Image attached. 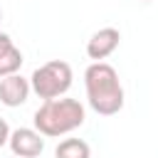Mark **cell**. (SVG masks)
<instances>
[{"mask_svg": "<svg viewBox=\"0 0 158 158\" xmlns=\"http://www.w3.org/2000/svg\"><path fill=\"white\" fill-rule=\"evenodd\" d=\"M84 86L89 106L99 116H114L123 109V86L109 62H91L84 72Z\"/></svg>", "mask_w": 158, "mask_h": 158, "instance_id": "cell-1", "label": "cell"}, {"mask_svg": "<svg viewBox=\"0 0 158 158\" xmlns=\"http://www.w3.org/2000/svg\"><path fill=\"white\" fill-rule=\"evenodd\" d=\"M86 118V109L77 101V99H49L44 101L35 116H32V123L35 128L47 136V138H59V136H67L72 131H77Z\"/></svg>", "mask_w": 158, "mask_h": 158, "instance_id": "cell-2", "label": "cell"}, {"mask_svg": "<svg viewBox=\"0 0 158 158\" xmlns=\"http://www.w3.org/2000/svg\"><path fill=\"white\" fill-rule=\"evenodd\" d=\"M72 79H74L72 67L64 59H49V62H44L42 67H37L32 72L30 86L40 99L49 101V99L64 96L69 91V86H72Z\"/></svg>", "mask_w": 158, "mask_h": 158, "instance_id": "cell-3", "label": "cell"}, {"mask_svg": "<svg viewBox=\"0 0 158 158\" xmlns=\"http://www.w3.org/2000/svg\"><path fill=\"white\" fill-rule=\"evenodd\" d=\"M7 146L17 158H37L44 151V136L37 128H15Z\"/></svg>", "mask_w": 158, "mask_h": 158, "instance_id": "cell-4", "label": "cell"}, {"mask_svg": "<svg viewBox=\"0 0 158 158\" xmlns=\"http://www.w3.org/2000/svg\"><path fill=\"white\" fill-rule=\"evenodd\" d=\"M118 42H121V32H118L116 27H101V30H96V32L89 37V42H86V54H89V59H94V62H104L106 57H111V54L116 52Z\"/></svg>", "mask_w": 158, "mask_h": 158, "instance_id": "cell-5", "label": "cell"}, {"mask_svg": "<svg viewBox=\"0 0 158 158\" xmlns=\"http://www.w3.org/2000/svg\"><path fill=\"white\" fill-rule=\"evenodd\" d=\"M32 86H30V79H25L22 74H12V77H5L0 79V101L10 109L15 106H22L30 96Z\"/></svg>", "mask_w": 158, "mask_h": 158, "instance_id": "cell-6", "label": "cell"}, {"mask_svg": "<svg viewBox=\"0 0 158 158\" xmlns=\"http://www.w3.org/2000/svg\"><path fill=\"white\" fill-rule=\"evenodd\" d=\"M54 158H91V148L81 138H64L57 143Z\"/></svg>", "mask_w": 158, "mask_h": 158, "instance_id": "cell-7", "label": "cell"}, {"mask_svg": "<svg viewBox=\"0 0 158 158\" xmlns=\"http://www.w3.org/2000/svg\"><path fill=\"white\" fill-rule=\"evenodd\" d=\"M22 52L12 44L7 52H2L0 54V79H5V77H12V74H17L20 72V67H22Z\"/></svg>", "mask_w": 158, "mask_h": 158, "instance_id": "cell-8", "label": "cell"}, {"mask_svg": "<svg viewBox=\"0 0 158 158\" xmlns=\"http://www.w3.org/2000/svg\"><path fill=\"white\" fill-rule=\"evenodd\" d=\"M10 133H12V131H10L7 121H5L2 116H0V148H2V146H5L7 141H10Z\"/></svg>", "mask_w": 158, "mask_h": 158, "instance_id": "cell-9", "label": "cell"}, {"mask_svg": "<svg viewBox=\"0 0 158 158\" xmlns=\"http://www.w3.org/2000/svg\"><path fill=\"white\" fill-rule=\"evenodd\" d=\"M10 47H12V40H10V35L0 32V54H2V52H7Z\"/></svg>", "mask_w": 158, "mask_h": 158, "instance_id": "cell-10", "label": "cell"}, {"mask_svg": "<svg viewBox=\"0 0 158 158\" xmlns=\"http://www.w3.org/2000/svg\"><path fill=\"white\" fill-rule=\"evenodd\" d=\"M0 20H2V10H0Z\"/></svg>", "mask_w": 158, "mask_h": 158, "instance_id": "cell-11", "label": "cell"}]
</instances>
